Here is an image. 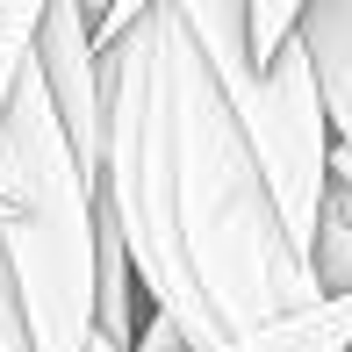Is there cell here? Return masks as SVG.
<instances>
[{"label": "cell", "instance_id": "obj_9", "mask_svg": "<svg viewBox=\"0 0 352 352\" xmlns=\"http://www.w3.org/2000/svg\"><path fill=\"white\" fill-rule=\"evenodd\" d=\"M87 352H130V345H116V338H94V345H87Z\"/></svg>", "mask_w": 352, "mask_h": 352}, {"label": "cell", "instance_id": "obj_7", "mask_svg": "<svg viewBox=\"0 0 352 352\" xmlns=\"http://www.w3.org/2000/svg\"><path fill=\"white\" fill-rule=\"evenodd\" d=\"M144 8H158V0H108V14H101V29H94V36H101V51H108V43H116L122 36V29H130L137 22V14Z\"/></svg>", "mask_w": 352, "mask_h": 352}, {"label": "cell", "instance_id": "obj_8", "mask_svg": "<svg viewBox=\"0 0 352 352\" xmlns=\"http://www.w3.org/2000/svg\"><path fill=\"white\" fill-rule=\"evenodd\" d=\"M0 14H43V0H0Z\"/></svg>", "mask_w": 352, "mask_h": 352}, {"label": "cell", "instance_id": "obj_5", "mask_svg": "<svg viewBox=\"0 0 352 352\" xmlns=\"http://www.w3.org/2000/svg\"><path fill=\"white\" fill-rule=\"evenodd\" d=\"M29 43H36V14H0V122H8L14 79L29 65Z\"/></svg>", "mask_w": 352, "mask_h": 352}, {"label": "cell", "instance_id": "obj_2", "mask_svg": "<svg viewBox=\"0 0 352 352\" xmlns=\"http://www.w3.org/2000/svg\"><path fill=\"white\" fill-rule=\"evenodd\" d=\"M0 252L29 302L36 352H87L101 338V209L94 173L43 87L36 58L0 122Z\"/></svg>", "mask_w": 352, "mask_h": 352}, {"label": "cell", "instance_id": "obj_1", "mask_svg": "<svg viewBox=\"0 0 352 352\" xmlns=\"http://www.w3.org/2000/svg\"><path fill=\"white\" fill-rule=\"evenodd\" d=\"M166 14V94H173V173H180V230L187 259L201 274V295L216 309L223 338H259V331L302 316L324 302L309 274V252L295 245L259 158L230 116V94L216 87L195 29L180 22L173 0Z\"/></svg>", "mask_w": 352, "mask_h": 352}, {"label": "cell", "instance_id": "obj_6", "mask_svg": "<svg viewBox=\"0 0 352 352\" xmlns=\"http://www.w3.org/2000/svg\"><path fill=\"white\" fill-rule=\"evenodd\" d=\"M309 0H252V43H259V65L280 51V43H295V22Z\"/></svg>", "mask_w": 352, "mask_h": 352}, {"label": "cell", "instance_id": "obj_3", "mask_svg": "<svg viewBox=\"0 0 352 352\" xmlns=\"http://www.w3.org/2000/svg\"><path fill=\"white\" fill-rule=\"evenodd\" d=\"M295 43L309 51L316 94H324L331 137L352 144V0H309L295 22Z\"/></svg>", "mask_w": 352, "mask_h": 352}, {"label": "cell", "instance_id": "obj_4", "mask_svg": "<svg viewBox=\"0 0 352 352\" xmlns=\"http://www.w3.org/2000/svg\"><path fill=\"white\" fill-rule=\"evenodd\" d=\"M309 274L324 295H345L352 287V187L331 180L324 216H316V245H309Z\"/></svg>", "mask_w": 352, "mask_h": 352}]
</instances>
